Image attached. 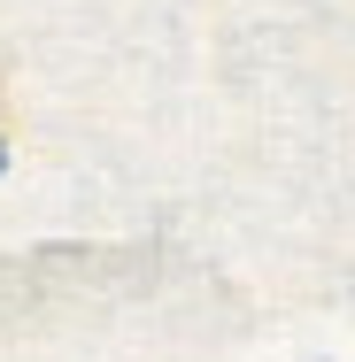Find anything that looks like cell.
Returning <instances> with one entry per match:
<instances>
[{
  "label": "cell",
  "instance_id": "obj_1",
  "mask_svg": "<svg viewBox=\"0 0 355 362\" xmlns=\"http://www.w3.org/2000/svg\"><path fill=\"white\" fill-rule=\"evenodd\" d=\"M0 162H8V146H0Z\"/></svg>",
  "mask_w": 355,
  "mask_h": 362
}]
</instances>
